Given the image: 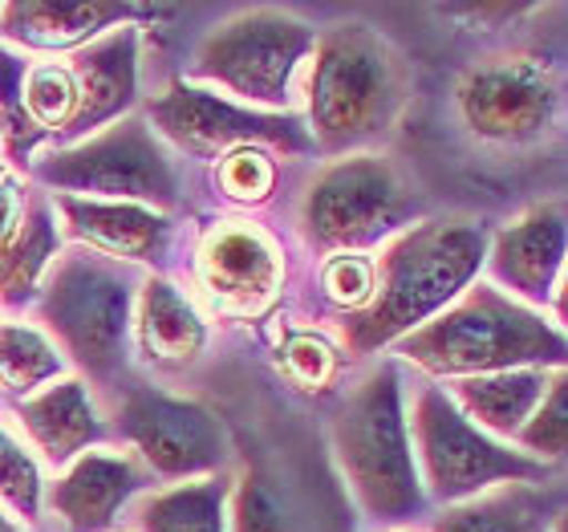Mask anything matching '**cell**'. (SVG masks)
Segmentation results:
<instances>
[{
	"mask_svg": "<svg viewBox=\"0 0 568 532\" xmlns=\"http://www.w3.org/2000/svg\"><path fill=\"white\" fill-rule=\"evenodd\" d=\"M487 257L484 228L471 220H435L406 232L378 269V293L362 318L349 321L354 350L378 345L423 330V321L447 313V305L471 284Z\"/></svg>",
	"mask_w": 568,
	"mask_h": 532,
	"instance_id": "obj_1",
	"label": "cell"
},
{
	"mask_svg": "<svg viewBox=\"0 0 568 532\" xmlns=\"http://www.w3.org/2000/svg\"><path fill=\"white\" fill-rule=\"evenodd\" d=\"M403 358L430 374H504V370H540L568 362V342L532 305H520L499 289L475 284L459 305L426 321L403 338Z\"/></svg>",
	"mask_w": 568,
	"mask_h": 532,
	"instance_id": "obj_2",
	"label": "cell"
},
{
	"mask_svg": "<svg viewBox=\"0 0 568 532\" xmlns=\"http://www.w3.org/2000/svg\"><path fill=\"white\" fill-rule=\"evenodd\" d=\"M406 102L398 49L366 24H337L317 46L308 78V122L325 151H349L390 131Z\"/></svg>",
	"mask_w": 568,
	"mask_h": 532,
	"instance_id": "obj_3",
	"label": "cell"
},
{
	"mask_svg": "<svg viewBox=\"0 0 568 532\" xmlns=\"http://www.w3.org/2000/svg\"><path fill=\"white\" fill-rule=\"evenodd\" d=\"M333 439H337L345 475L369 516L403 521L418 512L423 492H418L415 451L406 435L398 367H378L345 399L333 423Z\"/></svg>",
	"mask_w": 568,
	"mask_h": 532,
	"instance_id": "obj_4",
	"label": "cell"
},
{
	"mask_svg": "<svg viewBox=\"0 0 568 532\" xmlns=\"http://www.w3.org/2000/svg\"><path fill=\"white\" fill-rule=\"evenodd\" d=\"M131 281L98 257H61L41 297V318L78 367L110 379L126 362L131 338Z\"/></svg>",
	"mask_w": 568,
	"mask_h": 532,
	"instance_id": "obj_5",
	"label": "cell"
},
{
	"mask_svg": "<svg viewBox=\"0 0 568 532\" xmlns=\"http://www.w3.org/2000/svg\"><path fill=\"white\" fill-rule=\"evenodd\" d=\"M415 443L426 488L435 500H471L491 484L536 480L540 463L532 455L504 448L499 439L467 419L443 391H423L415 406Z\"/></svg>",
	"mask_w": 568,
	"mask_h": 532,
	"instance_id": "obj_6",
	"label": "cell"
},
{
	"mask_svg": "<svg viewBox=\"0 0 568 532\" xmlns=\"http://www.w3.org/2000/svg\"><path fill=\"white\" fill-rule=\"evenodd\" d=\"M313 49V29L284 12L256 9L220 24L195 53V78L232 90L244 102L284 107L296 66Z\"/></svg>",
	"mask_w": 568,
	"mask_h": 532,
	"instance_id": "obj_7",
	"label": "cell"
},
{
	"mask_svg": "<svg viewBox=\"0 0 568 532\" xmlns=\"http://www.w3.org/2000/svg\"><path fill=\"white\" fill-rule=\"evenodd\" d=\"M410 208H415V195L403 175L382 159L357 154L325 167L313 179L301 208V224L317 249L349 252L386 237L410 215Z\"/></svg>",
	"mask_w": 568,
	"mask_h": 532,
	"instance_id": "obj_8",
	"label": "cell"
},
{
	"mask_svg": "<svg viewBox=\"0 0 568 532\" xmlns=\"http://www.w3.org/2000/svg\"><path fill=\"white\" fill-rule=\"evenodd\" d=\"M37 175L65 191H94L114 203H159L171 208L179 195L175 167L166 163L163 147L151 127L139 119H122L106 134L61 151L37 167Z\"/></svg>",
	"mask_w": 568,
	"mask_h": 532,
	"instance_id": "obj_9",
	"label": "cell"
},
{
	"mask_svg": "<svg viewBox=\"0 0 568 532\" xmlns=\"http://www.w3.org/2000/svg\"><path fill=\"white\" fill-rule=\"evenodd\" d=\"M119 426L159 475H203L224 463V431L200 402L131 387L119 402Z\"/></svg>",
	"mask_w": 568,
	"mask_h": 532,
	"instance_id": "obj_10",
	"label": "cell"
},
{
	"mask_svg": "<svg viewBox=\"0 0 568 532\" xmlns=\"http://www.w3.org/2000/svg\"><path fill=\"white\" fill-rule=\"evenodd\" d=\"M459 114L487 142H532L552 127L557 86L536 61L499 58L475 66L459 82Z\"/></svg>",
	"mask_w": 568,
	"mask_h": 532,
	"instance_id": "obj_11",
	"label": "cell"
},
{
	"mask_svg": "<svg viewBox=\"0 0 568 532\" xmlns=\"http://www.w3.org/2000/svg\"><path fill=\"white\" fill-rule=\"evenodd\" d=\"M151 119L175 147L200 154V159H220V154H232L240 147H261V142L301 151L308 142L296 122L252 114V110L232 107V102L207 94V90H195V86H171L163 98H154Z\"/></svg>",
	"mask_w": 568,
	"mask_h": 532,
	"instance_id": "obj_12",
	"label": "cell"
},
{
	"mask_svg": "<svg viewBox=\"0 0 568 532\" xmlns=\"http://www.w3.org/2000/svg\"><path fill=\"white\" fill-rule=\"evenodd\" d=\"M568 269V208L540 203L508 224L491 244V272L499 284L520 293L532 305L557 297V284Z\"/></svg>",
	"mask_w": 568,
	"mask_h": 532,
	"instance_id": "obj_13",
	"label": "cell"
},
{
	"mask_svg": "<svg viewBox=\"0 0 568 532\" xmlns=\"http://www.w3.org/2000/svg\"><path fill=\"white\" fill-rule=\"evenodd\" d=\"M203 289L227 313H261L281 284V252L248 224H224L200 252Z\"/></svg>",
	"mask_w": 568,
	"mask_h": 532,
	"instance_id": "obj_14",
	"label": "cell"
},
{
	"mask_svg": "<svg viewBox=\"0 0 568 532\" xmlns=\"http://www.w3.org/2000/svg\"><path fill=\"white\" fill-rule=\"evenodd\" d=\"M70 73L78 82V114L65 134H85L102 122L119 119L139 90V33L126 24L106 41L82 49L73 58Z\"/></svg>",
	"mask_w": 568,
	"mask_h": 532,
	"instance_id": "obj_15",
	"label": "cell"
},
{
	"mask_svg": "<svg viewBox=\"0 0 568 532\" xmlns=\"http://www.w3.org/2000/svg\"><path fill=\"white\" fill-rule=\"evenodd\" d=\"M142 488L139 463L126 455H106V451H90L73 463L70 472L53 484V512H58L70 532H102L110 529L114 512L126 504Z\"/></svg>",
	"mask_w": 568,
	"mask_h": 532,
	"instance_id": "obj_16",
	"label": "cell"
},
{
	"mask_svg": "<svg viewBox=\"0 0 568 532\" xmlns=\"http://www.w3.org/2000/svg\"><path fill=\"white\" fill-rule=\"evenodd\" d=\"M61 215L70 220V232L98 252L122 257V261H159L166 244V220L142 203H102L58 195Z\"/></svg>",
	"mask_w": 568,
	"mask_h": 532,
	"instance_id": "obj_17",
	"label": "cell"
},
{
	"mask_svg": "<svg viewBox=\"0 0 568 532\" xmlns=\"http://www.w3.org/2000/svg\"><path fill=\"white\" fill-rule=\"evenodd\" d=\"M21 426L29 431L41 455L49 463H65L73 455H82L90 443L102 439V423L85 387L78 379H61L58 387H49L45 394H33L21 402Z\"/></svg>",
	"mask_w": 568,
	"mask_h": 532,
	"instance_id": "obj_18",
	"label": "cell"
},
{
	"mask_svg": "<svg viewBox=\"0 0 568 532\" xmlns=\"http://www.w3.org/2000/svg\"><path fill=\"white\" fill-rule=\"evenodd\" d=\"M207 330L171 281H146L139 301V350L159 370H183L203 354Z\"/></svg>",
	"mask_w": 568,
	"mask_h": 532,
	"instance_id": "obj_19",
	"label": "cell"
},
{
	"mask_svg": "<svg viewBox=\"0 0 568 532\" xmlns=\"http://www.w3.org/2000/svg\"><path fill=\"white\" fill-rule=\"evenodd\" d=\"M142 9L131 4H53V0H21V4H4L0 21L4 37L21 41L33 49H73L98 29L114 21H131Z\"/></svg>",
	"mask_w": 568,
	"mask_h": 532,
	"instance_id": "obj_20",
	"label": "cell"
},
{
	"mask_svg": "<svg viewBox=\"0 0 568 532\" xmlns=\"http://www.w3.org/2000/svg\"><path fill=\"white\" fill-rule=\"evenodd\" d=\"M548 379L540 370H504L455 382V406L487 435H520L545 399Z\"/></svg>",
	"mask_w": 568,
	"mask_h": 532,
	"instance_id": "obj_21",
	"label": "cell"
},
{
	"mask_svg": "<svg viewBox=\"0 0 568 532\" xmlns=\"http://www.w3.org/2000/svg\"><path fill=\"white\" fill-rule=\"evenodd\" d=\"M58 249V232L49 220L45 203H33L21 215V224L0 240V301L24 305L37 289V277L45 272L49 257Z\"/></svg>",
	"mask_w": 568,
	"mask_h": 532,
	"instance_id": "obj_22",
	"label": "cell"
},
{
	"mask_svg": "<svg viewBox=\"0 0 568 532\" xmlns=\"http://www.w3.org/2000/svg\"><path fill=\"white\" fill-rule=\"evenodd\" d=\"M224 500L227 480L212 475L200 484H179L171 492L142 500L139 529L142 532H224Z\"/></svg>",
	"mask_w": 568,
	"mask_h": 532,
	"instance_id": "obj_23",
	"label": "cell"
},
{
	"mask_svg": "<svg viewBox=\"0 0 568 532\" xmlns=\"http://www.w3.org/2000/svg\"><path fill=\"white\" fill-rule=\"evenodd\" d=\"M65 362L45 333L24 330V325H0V387L12 394H24L41 382L58 379Z\"/></svg>",
	"mask_w": 568,
	"mask_h": 532,
	"instance_id": "obj_24",
	"label": "cell"
},
{
	"mask_svg": "<svg viewBox=\"0 0 568 532\" xmlns=\"http://www.w3.org/2000/svg\"><path fill=\"white\" fill-rule=\"evenodd\" d=\"M24 114L37 131H70L78 114V82L65 66H37L24 78Z\"/></svg>",
	"mask_w": 568,
	"mask_h": 532,
	"instance_id": "obj_25",
	"label": "cell"
},
{
	"mask_svg": "<svg viewBox=\"0 0 568 532\" xmlns=\"http://www.w3.org/2000/svg\"><path fill=\"white\" fill-rule=\"evenodd\" d=\"M524 451L532 460H568V370L548 379V391L536 406L532 423L520 431Z\"/></svg>",
	"mask_w": 568,
	"mask_h": 532,
	"instance_id": "obj_26",
	"label": "cell"
},
{
	"mask_svg": "<svg viewBox=\"0 0 568 532\" xmlns=\"http://www.w3.org/2000/svg\"><path fill=\"white\" fill-rule=\"evenodd\" d=\"M435 532H540V524H536L532 504L520 492H508V496H491L447 512Z\"/></svg>",
	"mask_w": 568,
	"mask_h": 532,
	"instance_id": "obj_27",
	"label": "cell"
},
{
	"mask_svg": "<svg viewBox=\"0 0 568 532\" xmlns=\"http://www.w3.org/2000/svg\"><path fill=\"white\" fill-rule=\"evenodd\" d=\"M0 500L21 521H37V512H41V472H37L33 455L4 431H0Z\"/></svg>",
	"mask_w": 568,
	"mask_h": 532,
	"instance_id": "obj_28",
	"label": "cell"
},
{
	"mask_svg": "<svg viewBox=\"0 0 568 532\" xmlns=\"http://www.w3.org/2000/svg\"><path fill=\"white\" fill-rule=\"evenodd\" d=\"M276 167L261 147H240L220 159V188L240 203H261L273 195Z\"/></svg>",
	"mask_w": 568,
	"mask_h": 532,
	"instance_id": "obj_29",
	"label": "cell"
},
{
	"mask_svg": "<svg viewBox=\"0 0 568 532\" xmlns=\"http://www.w3.org/2000/svg\"><path fill=\"white\" fill-rule=\"evenodd\" d=\"M24 78L21 61L0 49V122H4V134H9L12 154H24L37 142V127L33 119L24 114Z\"/></svg>",
	"mask_w": 568,
	"mask_h": 532,
	"instance_id": "obj_30",
	"label": "cell"
},
{
	"mask_svg": "<svg viewBox=\"0 0 568 532\" xmlns=\"http://www.w3.org/2000/svg\"><path fill=\"white\" fill-rule=\"evenodd\" d=\"M281 362H284V374H288L296 387L321 391V387L333 379L337 354H333V345L325 342V338H317V333H296V338L284 342Z\"/></svg>",
	"mask_w": 568,
	"mask_h": 532,
	"instance_id": "obj_31",
	"label": "cell"
},
{
	"mask_svg": "<svg viewBox=\"0 0 568 532\" xmlns=\"http://www.w3.org/2000/svg\"><path fill=\"white\" fill-rule=\"evenodd\" d=\"M325 293L337 301V305L354 309L374 301L378 293V272L366 257H354V252H337L329 264H325Z\"/></svg>",
	"mask_w": 568,
	"mask_h": 532,
	"instance_id": "obj_32",
	"label": "cell"
},
{
	"mask_svg": "<svg viewBox=\"0 0 568 532\" xmlns=\"http://www.w3.org/2000/svg\"><path fill=\"white\" fill-rule=\"evenodd\" d=\"M236 532H288L281 500L261 475H248L236 492Z\"/></svg>",
	"mask_w": 568,
	"mask_h": 532,
	"instance_id": "obj_33",
	"label": "cell"
},
{
	"mask_svg": "<svg viewBox=\"0 0 568 532\" xmlns=\"http://www.w3.org/2000/svg\"><path fill=\"white\" fill-rule=\"evenodd\" d=\"M17 224H21V195H17V183L0 179V240L9 237Z\"/></svg>",
	"mask_w": 568,
	"mask_h": 532,
	"instance_id": "obj_34",
	"label": "cell"
},
{
	"mask_svg": "<svg viewBox=\"0 0 568 532\" xmlns=\"http://www.w3.org/2000/svg\"><path fill=\"white\" fill-rule=\"evenodd\" d=\"M552 309H557V318L568 325V269H565V277H560V284H557V297H552Z\"/></svg>",
	"mask_w": 568,
	"mask_h": 532,
	"instance_id": "obj_35",
	"label": "cell"
},
{
	"mask_svg": "<svg viewBox=\"0 0 568 532\" xmlns=\"http://www.w3.org/2000/svg\"><path fill=\"white\" fill-rule=\"evenodd\" d=\"M552 532H568V512H560L557 524H552Z\"/></svg>",
	"mask_w": 568,
	"mask_h": 532,
	"instance_id": "obj_36",
	"label": "cell"
},
{
	"mask_svg": "<svg viewBox=\"0 0 568 532\" xmlns=\"http://www.w3.org/2000/svg\"><path fill=\"white\" fill-rule=\"evenodd\" d=\"M0 532H17V529H12V524L4 521V516H0Z\"/></svg>",
	"mask_w": 568,
	"mask_h": 532,
	"instance_id": "obj_37",
	"label": "cell"
},
{
	"mask_svg": "<svg viewBox=\"0 0 568 532\" xmlns=\"http://www.w3.org/2000/svg\"><path fill=\"white\" fill-rule=\"evenodd\" d=\"M0 179H4V167H0Z\"/></svg>",
	"mask_w": 568,
	"mask_h": 532,
	"instance_id": "obj_38",
	"label": "cell"
}]
</instances>
